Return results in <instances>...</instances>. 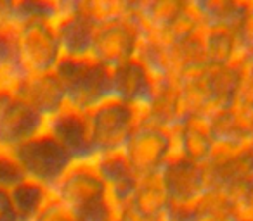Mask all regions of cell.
<instances>
[{
	"label": "cell",
	"instance_id": "83f0119b",
	"mask_svg": "<svg viewBox=\"0 0 253 221\" xmlns=\"http://www.w3.org/2000/svg\"><path fill=\"white\" fill-rule=\"evenodd\" d=\"M186 43L189 45L196 47L200 50H208L210 43L213 42V32H211V23L210 21H203V23H198L194 25L193 32L189 33L186 40Z\"/></svg>",
	"mask_w": 253,
	"mask_h": 221
},
{
	"label": "cell",
	"instance_id": "7402d4cb",
	"mask_svg": "<svg viewBox=\"0 0 253 221\" xmlns=\"http://www.w3.org/2000/svg\"><path fill=\"white\" fill-rule=\"evenodd\" d=\"M218 176L224 182H246L248 185L253 183V161L252 159L241 158L238 161L231 162V164L224 166L218 169Z\"/></svg>",
	"mask_w": 253,
	"mask_h": 221
},
{
	"label": "cell",
	"instance_id": "74e56055",
	"mask_svg": "<svg viewBox=\"0 0 253 221\" xmlns=\"http://www.w3.org/2000/svg\"><path fill=\"white\" fill-rule=\"evenodd\" d=\"M239 16H241V21H239L241 38L253 49V12H245V14Z\"/></svg>",
	"mask_w": 253,
	"mask_h": 221
},
{
	"label": "cell",
	"instance_id": "603a6c76",
	"mask_svg": "<svg viewBox=\"0 0 253 221\" xmlns=\"http://www.w3.org/2000/svg\"><path fill=\"white\" fill-rule=\"evenodd\" d=\"M252 57H253V49L239 36V38L231 42V49H229V54L224 63H222V66L231 71V73H236L243 64L252 61Z\"/></svg>",
	"mask_w": 253,
	"mask_h": 221
},
{
	"label": "cell",
	"instance_id": "d4e9b609",
	"mask_svg": "<svg viewBox=\"0 0 253 221\" xmlns=\"http://www.w3.org/2000/svg\"><path fill=\"white\" fill-rule=\"evenodd\" d=\"M184 128H186V135H196L205 140H210L213 137V121L205 118L203 114L194 113L184 120Z\"/></svg>",
	"mask_w": 253,
	"mask_h": 221
},
{
	"label": "cell",
	"instance_id": "ac0fdd59",
	"mask_svg": "<svg viewBox=\"0 0 253 221\" xmlns=\"http://www.w3.org/2000/svg\"><path fill=\"white\" fill-rule=\"evenodd\" d=\"M25 180V173L16 161L14 154L0 149V189L9 192Z\"/></svg>",
	"mask_w": 253,
	"mask_h": 221
},
{
	"label": "cell",
	"instance_id": "7dc6e473",
	"mask_svg": "<svg viewBox=\"0 0 253 221\" xmlns=\"http://www.w3.org/2000/svg\"><path fill=\"white\" fill-rule=\"evenodd\" d=\"M252 125H253V107H252Z\"/></svg>",
	"mask_w": 253,
	"mask_h": 221
},
{
	"label": "cell",
	"instance_id": "4fadbf2b",
	"mask_svg": "<svg viewBox=\"0 0 253 221\" xmlns=\"http://www.w3.org/2000/svg\"><path fill=\"white\" fill-rule=\"evenodd\" d=\"M9 195L19 221H35L52 199L50 190L30 180H25L9 190Z\"/></svg>",
	"mask_w": 253,
	"mask_h": 221
},
{
	"label": "cell",
	"instance_id": "6da1fadb",
	"mask_svg": "<svg viewBox=\"0 0 253 221\" xmlns=\"http://www.w3.org/2000/svg\"><path fill=\"white\" fill-rule=\"evenodd\" d=\"M50 193L77 221H122L126 214L111 202L94 164H73Z\"/></svg>",
	"mask_w": 253,
	"mask_h": 221
},
{
	"label": "cell",
	"instance_id": "836d02e7",
	"mask_svg": "<svg viewBox=\"0 0 253 221\" xmlns=\"http://www.w3.org/2000/svg\"><path fill=\"white\" fill-rule=\"evenodd\" d=\"M248 193H250V185L246 182H227V200H229V206L236 202H243V200L248 199Z\"/></svg>",
	"mask_w": 253,
	"mask_h": 221
},
{
	"label": "cell",
	"instance_id": "484cf974",
	"mask_svg": "<svg viewBox=\"0 0 253 221\" xmlns=\"http://www.w3.org/2000/svg\"><path fill=\"white\" fill-rule=\"evenodd\" d=\"M196 169L198 175V182H200V189L201 190H210L220 182V176H218V169L215 168L213 164L210 162V159L205 158L201 161L191 162Z\"/></svg>",
	"mask_w": 253,
	"mask_h": 221
},
{
	"label": "cell",
	"instance_id": "b9f144b4",
	"mask_svg": "<svg viewBox=\"0 0 253 221\" xmlns=\"http://www.w3.org/2000/svg\"><path fill=\"white\" fill-rule=\"evenodd\" d=\"M241 97L245 98V100L248 102L250 105H253V78H252V81L248 83V87L245 88V92H243Z\"/></svg>",
	"mask_w": 253,
	"mask_h": 221
},
{
	"label": "cell",
	"instance_id": "4316f807",
	"mask_svg": "<svg viewBox=\"0 0 253 221\" xmlns=\"http://www.w3.org/2000/svg\"><path fill=\"white\" fill-rule=\"evenodd\" d=\"M229 97L231 95H217L213 94L211 97H208L207 100L203 102V105L200 107L198 113L203 114L205 118L211 121L220 120L222 116L227 114V104H229Z\"/></svg>",
	"mask_w": 253,
	"mask_h": 221
},
{
	"label": "cell",
	"instance_id": "9a60e30c",
	"mask_svg": "<svg viewBox=\"0 0 253 221\" xmlns=\"http://www.w3.org/2000/svg\"><path fill=\"white\" fill-rule=\"evenodd\" d=\"M207 158L217 169L231 164L243 158L241 147H239L236 137H211L208 140V154Z\"/></svg>",
	"mask_w": 253,
	"mask_h": 221
},
{
	"label": "cell",
	"instance_id": "8fae6325",
	"mask_svg": "<svg viewBox=\"0 0 253 221\" xmlns=\"http://www.w3.org/2000/svg\"><path fill=\"white\" fill-rule=\"evenodd\" d=\"M170 183L169 171L165 168H156L149 173H142L135 183L134 197L130 204L126 206V211L137 213L144 220H151L158 211L169 207L170 200Z\"/></svg>",
	"mask_w": 253,
	"mask_h": 221
},
{
	"label": "cell",
	"instance_id": "e0dca14e",
	"mask_svg": "<svg viewBox=\"0 0 253 221\" xmlns=\"http://www.w3.org/2000/svg\"><path fill=\"white\" fill-rule=\"evenodd\" d=\"M252 107L253 105H250L241 95L231 94L229 104H227V116H229V120H231L232 126H234L236 135L253 131Z\"/></svg>",
	"mask_w": 253,
	"mask_h": 221
},
{
	"label": "cell",
	"instance_id": "d6a6232c",
	"mask_svg": "<svg viewBox=\"0 0 253 221\" xmlns=\"http://www.w3.org/2000/svg\"><path fill=\"white\" fill-rule=\"evenodd\" d=\"M229 49H231V40L213 38V42L210 43V47H208V50H207L210 63L222 64L225 61V57H227Z\"/></svg>",
	"mask_w": 253,
	"mask_h": 221
},
{
	"label": "cell",
	"instance_id": "7c38bea8",
	"mask_svg": "<svg viewBox=\"0 0 253 221\" xmlns=\"http://www.w3.org/2000/svg\"><path fill=\"white\" fill-rule=\"evenodd\" d=\"M125 149L132 168L142 175L160 168L163 151H165V140L155 130L142 128L130 135Z\"/></svg>",
	"mask_w": 253,
	"mask_h": 221
},
{
	"label": "cell",
	"instance_id": "ab89813d",
	"mask_svg": "<svg viewBox=\"0 0 253 221\" xmlns=\"http://www.w3.org/2000/svg\"><path fill=\"white\" fill-rule=\"evenodd\" d=\"M205 76H207L205 64H187L182 71V81L184 83H193V81H198Z\"/></svg>",
	"mask_w": 253,
	"mask_h": 221
},
{
	"label": "cell",
	"instance_id": "1f68e13d",
	"mask_svg": "<svg viewBox=\"0 0 253 221\" xmlns=\"http://www.w3.org/2000/svg\"><path fill=\"white\" fill-rule=\"evenodd\" d=\"M155 131L163 138V140H169L173 137H184L186 135V128H184V121L179 120H163L156 125Z\"/></svg>",
	"mask_w": 253,
	"mask_h": 221
},
{
	"label": "cell",
	"instance_id": "f6af8a7d",
	"mask_svg": "<svg viewBox=\"0 0 253 221\" xmlns=\"http://www.w3.org/2000/svg\"><path fill=\"white\" fill-rule=\"evenodd\" d=\"M177 221H194L193 218H186V220H177Z\"/></svg>",
	"mask_w": 253,
	"mask_h": 221
},
{
	"label": "cell",
	"instance_id": "5bb4252c",
	"mask_svg": "<svg viewBox=\"0 0 253 221\" xmlns=\"http://www.w3.org/2000/svg\"><path fill=\"white\" fill-rule=\"evenodd\" d=\"M61 18V2L50 0H12V28L18 30L28 23H52Z\"/></svg>",
	"mask_w": 253,
	"mask_h": 221
},
{
	"label": "cell",
	"instance_id": "5b68a950",
	"mask_svg": "<svg viewBox=\"0 0 253 221\" xmlns=\"http://www.w3.org/2000/svg\"><path fill=\"white\" fill-rule=\"evenodd\" d=\"M45 133L66 151L73 164H94L101 158L92 142L87 114L75 109L64 107L45 120Z\"/></svg>",
	"mask_w": 253,
	"mask_h": 221
},
{
	"label": "cell",
	"instance_id": "d6986e66",
	"mask_svg": "<svg viewBox=\"0 0 253 221\" xmlns=\"http://www.w3.org/2000/svg\"><path fill=\"white\" fill-rule=\"evenodd\" d=\"M207 69V78L211 83V90L217 95H231L236 85V74L225 69L222 64L217 63H207L205 64Z\"/></svg>",
	"mask_w": 253,
	"mask_h": 221
},
{
	"label": "cell",
	"instance_id": "bcb514c9",
	"mask_svg": "<svg viewBox=\"0 0 253 221\" xmlns=\"http://www.w3.org/2000/svg\"><path fill=\"white\" fill-rule=\"evenodd\" d=\"M122 221H132V220H130V218H126V214H125V218H123Z\"/></svg>",
	"mask_w": 253,
	"mask_h": 221
},
{
	"label": "cell",
	"instance_id": "8992f818",
	"mask_svg": "<svg viewBox=\"0 0 253 221\" xmlns=\"http://www.w3.org/2000/svg\"><path fill=\"white\" fill-rule=\"evenodd\" d=\"M90 137L99 156L126 145L132 135V121L125 102L111 97L87 113Z\"/></svg>",
	"mask_w": 253,
	"mask_h": 221
},
{
	"label": "cell",
	"instance_id": "ba28073f",
	"mask_svg": "<svg viewBox=\"0 0 253 221\" xmlns=\"http://www.w3.org/2000/svg\"><path fill=\"white\" fill-rule=\"evenodd\" d=\"M141 33L134 14L123 19L97 23L92 59L106 67L125 64L134 50V40Z\"/></svg>",
	"mask_w": 253,
	"mask_h": 221
},
{
	"label": "cell",
	"instance_id": "44dd1931",
	"mask_svg": "<svg viewBox=\"0 0 253 221\" xmlns=\"http://www.w3.org/2000/svg\"><path fill=\"white\" fill-rule=\"evenodd\" d=\"M211 95H213V90H211V83L207 76L198 81H193V83H184L182 97L187 100L193 114L200 111L203 102L207 100L208 97H211Z\"/></svg>",
	"mask_w": 253,
	"mask_h": 221
},
{
	"label": "cell",
	"instance_id": "3957f363",
	"mask_svg": "<svg viewBox=\"0 0 253 221\" xmlns=\"http://www.w3.org/2000/svg\"><path fill=\"white\" fill-rule=\"evenodd\" d=\"M12 154L21 166L25 178L45 187L50 192L73 166L66 151L45 131L14 149Z\"/></svg>",
	"mask_w": 253,
	"mask_h": 221
},
{
	"label": "cell",
	"instance_id": "f35d334b",
	"mask_svg": "<svg viewBox=\"0 0 253 221\" xmlns=\"http://www.w3.org/2000/svg\"><path fill=\"white\" fill-rule=\"evenodd\" d=\"M12 0H0V32H14L11 19Z\"/></svg>",
	"mask_w": 253,
	"mask_h": 221
},
{
	"label": "cell",
	"instance_id": "2e32d148",
	"mask_svg": "<svg viewBox=\"0 0 253 221\" xmlns=\"http://www.w3.org/2000/svg\"><path fill=\"white\" fill-rule=\"evenodd\" d=\"M169 183H170V192L172 195H189V193L198 192L200 189V182H198V175L194 166L184 164L175 169L169 171Z\"/></svg>",
	"mask_w": 253,
	"mask_h": 221
},
{
	"label": "cell",
	"instance_id": "ee69618b",
	"mask_svg": "<svg viewBox=\"0 0 253 221\" xmlns=\"http://www.w3.org/2000/svg\"><path fill=\"white\" fill-rule=\"evenodd\" d=\"M246 200H248L250 206H253V183L250 185V193H248V199H246Z\"/></svg>",
	"mask_w": 253,
	"mask_h": 221
},
{
	"label": "cell",
	"instance_id": "277c9868",
	"mask_svg": "<svg viewBox=\"0 0 253 221\" xmlns=\"http://www.w3.org/2000/svg\"><path fill=\"white\" fill-rule=\"evenodd\" d=\"M19 64L26 74L54 73L63 59L52 23H28L14 30Z\"/></svg>",
	"mask_w": 253,
	"mask_h": 221
},
{
	"label": "cell",
	"instance_id": "7bdbcfd3",
	"mask_svg": "<svg viewBox=\"0 0 253 221\" xmlns=\"http://www.w3.org/2000/svg\"><path fill=\"white\" fill-rule=\"evenodd\" d=\"M11 92H7V90H2V88H0V113H2V111H4V107L5 105H7V102L11 100Z\"/></svg>",
	"mask_w": 253,
	"mask_h": 221
},
{
	"label": "cell",
	"instance_id": "e575fe53",
	"mask_svg": "<svg viewBox=\"0 0 253 221\" xmlns=\"http://www.w3.org/2000/svg\"><path fill=\"white\" fill-rule=\"evenodd\" d=\"M169 28H170V32L173 33V36L177 38V42H184V40L189 36V33L193 32L194 23H191L187 18H184V16L179 14L172 23H170Z\"/></svg>",
	"mask_w": 253,
	"mask_h": 221
},
{
	"label": "cell",
	"instance_id": "f546056e",
	"mask_svg": "<svg viewBox=\"0 0 253 221\" xmlns=\"http://www.w3.org/2000/svg\"><path fill=\"white\" fill-rule=\"evenodd\" d=\"M184 145H186L189 162H196L207 158L208 140H205V138L196 137V135H186V137H184Z\"/></svg>",
	"mask_w": 253,
	"mask_h": 221
},
{
	"label": "cell",
	"instance_id": "f1b7e54d",
	"mask_svg": "<svg viewBox=\"0 0 253 221\" xmlns=\"http://www.w3.org/2000/svg\"><path fill=\"white\" fill-rule=\"evenodd\" d=\"M35 221H77V218L66 207L61 206L57 200L50 199V202L47 204L45 209L39 214Z\"/></svg>",
	"mask_w": 253,
	"mask_h": 221
},
{
	"label": "cell",
	"instance_id": "30bf717a",
	"mask_svg": "<svg viewBox=\"0 0 253 221\" xmlns=\"http://www.w3.org/2000/svg\"><path fill=\"white\" fill-rule=\"evenodd\" d=\"M11 95L28 104L45 120L66 107L63 88L54 73L28 74L12 88Z\"/></svg>",
	"mask_w": 253,
	"mask_h": 221
},
{
	"label": "cell",
	"instance_id": "9c48e42d",
	"mask_svg": "<svg viewBox=\"0 0 253 221\" xmlns=\"http://www.w3.org/2000/svg\"><path fill=\"white\" fill-rule=\"evenodd\" d=\"M45 131V118L16 97L0 113V149L12 152Z\"/></svg>",
	"mask_w": 253,
	"mask_h": 221
},
{
	"label": "cell",
	"instance_id": "8d00e7d4",
	"mask_svg": "<svg viewBox=\"0 0 253 221\" xmlns=\"http://www.w3.org/2000/svg\"><path fill=\"white\" fill-rule=\"evenodd\" d=\"M229 216L234 221H253V206H250L248 200L231 204L229 206Z\"/></svg>",
	"mask_w": 253,
	"mask_h": 221
},
{
	"label": "cell",
	"instance_id": "60d3db41",
	"mask_svg": "<svg viewBox=\"0 0 253 221\" xmlns=\"http://www.w3.org/2000/svg\"><path fill=\"white\" fill-rule=\"evenodd\" d=\"M149 221H177V218L173 216L172 211H170L169 207H163V209L158 211Z\"/></svg>",
	"mask_w": 253,
	"mask_h": 221
},
{
	"label": "cell",
	"instance_id": "7a4b0ae2",
	"mask_svg": "<svg viewBox=\"0 0 253 221\" xmlns=\"http://www.w3.org/2000/svg\"><path fill=\"white\" fill-rule=\"evenodd\" d=\"M64 94L66 107L78 113H90L111 94V71L92 57L88 59H61L54 69ZM116 98V97H115Z\"/></svg>",
	"mask_w": 253,
	"mask_h": 221
},
{
	"label": "cell",
	"instance_id": "52a82bcc",
	"mask_svg": "<svg viewBox=\"0 0 253 221\" xmlns=\"http://www.w3.org/2000/svg\"><path fill=\"white\" fill-rule=\"evenodd\" d=\"M64 59H88L97 23L82 9V0L61 2V18L54 25Z\"/></svg>",
	"mask_w": 253,
	"mask_h": 221
},
{
	"label": "cell",
	"instance_id": "4dcf8cb0",
	"mask_svg": "<svg viewBox=\"0 0 253 221\" xmlns=\"http://www.w3.org/2000/svg\"><path fill=\"white\" fill-rule=\"evenodd\" d=\"M180 16L187 18L194 25L203 21H210V16H208L203 2H198V0H186V2H182L180 4Z\"/></svg>",
	"mask_w": 253,
	"mask_h": 221
},
{
	"label": "cell",
	"instance_id": "d590c367",
	"mask_svg": "<svg viewBox=\"0 0 253 221\" xmlns=\"http://www.w3.org/2000/svg\"><path fill=\"white\" fill-rule=\"evenodd\" d=\"M0 221H19L7 190L0 189Z\"/></svg>",
	"mask_w": 253,
	"mask_h": 221
},
{
	"label": "cell",
	"instance_id": "cb8c5ba5",
	"mask_svg": "<svg viewBox=\"0 0 253 221\" xmlns=\"http://www.w3.org/2000/svg\"><path fill=\"white\" fill-rule=\"evenodd\" d=\"M148 11L156 23L170 25L180 14V2H177V0H156V2H149Z\"/></svg>",
	"mask_w": 253,
	"mask_h": 221
},
{
	"label": "cell",
	"instance_id": "ffe728a7",
	"mask_svg": "<svg viewBox=\"0 0 253 221\" xmlns=\"http://www.w3.org/2000/svg\"><path fill=\"white\" fill-rule=\"evenodd\" d=\"M184 137H186V135H184ZM184 137H173V138L165 140V151H163L160 166L165 168L167 171L175 169V168H179V166H184L189 162L186 145H184Z\"/></svg>",
	"mask_w": 253,
	"mask_h": 221
}]
</instances>
